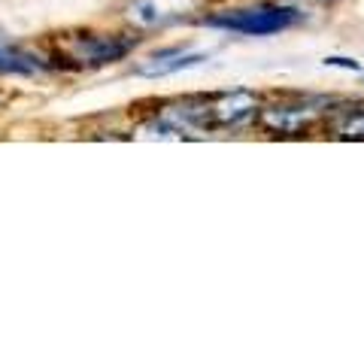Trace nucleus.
I'll use <instances>...</instances> for the list:
<instances>
[{"instance_id": "9", "label": "nucleus", "mask_w": 364, "mask_h": 364, "mask_svg": "<svg viewBox=\"0 0 364 364\" xmlns=\"http://www.w3.org/2000/svg\"><path fill=\"white\" fill-rule=\"evenodd\" d=\"M328 67H343V70H355L361 73V64L358 61H352V58H340V55H331V58H325Z\"/></svg>"}, {"instance_id": "3", "label": "nucleus", "mask_w": 364, "mask_h": 364, "mask_svg": "<svg viewBox=\"0 0 364 364\" xmlns=\"http://www.w3.org/2000/svg\"><path fill=\"white\" fill-rule=\"evenodd\" d=\"M200 61H207V52H182V49H167V52H158L152 58H146L136 64V76H170V73H179V70H188Z\"/></svg>"}, {"instance_id": "5", "label": "nucleus", "mask_w": 364, "mask_h": 364, "mask_svg": "<svg viewBox=\"0 0 364 364\" xmlns=\"http://www.w3.org/2000/svg\"><path fill=\"white\" fill-rule=\"evenodd\" d=\"M316 116V109H301V107H273V109H264V124L270 131H279V134H294L301 131L306 122Z\"/></svg>"}, {"instance_id": "8", "label": "nucleus", "mask_w": 364, "mask_h": 364, "mask_svg": "<svg viewBox=\"0 0 364 364\" xmlns=\"http://www.w3.org/2000/svg\"><path fill=\"white\" fill-rule=\"evenodd\" d=\"M343 136L346 140H364V112H355V116L343 124Z\"/></svg>"}, {"instance_id": "1", "label": "nucleus", "mask_w": 364, "mask_h": 364, "mask_svg": "<svg viewBox=\"0 0 364 364\" xmlns=\"http://www.w3.org/2000/svg\"><path fill=\"white\" fill-rule=\"evenodd\" d=\"M298 18L294 9H282V6H258V9H237V13H222L210 18L213 28H228L246 37H264V33H277L282 28H289Z\"/></svg>"}, {"instance_id": "7", "label": "nucleus", "mask_w": 364, "mask_h": 364, "mask_svg": "<svg viewBox=\"0 0 364 364\" xmlns=\"http://www.w3.org/2000/svg\"><path fill=\"white\" fill-rule=\"evenodd\" d=\"M37 61L28 58V55H18L6 46H0V73H18V76H28V73H37Z\"/></svg>"}, {"instance_id": "4", "label": "nucleus", "mask_w": 364, "mask_h": 364, "mask_svg": "<svg viewBox=\"0 0 364 364\" xmlns=\"http://www.w3.org/2000/svg\"><path fill=\"white\" fill-rule=\"evenodd\" d=\"M131 49L128 40H116V37H95V40H82L76 46V55L91 64H107V61H119L124 58Z\"/></svg>"}, {"instance_id": "6", "label": "nucleus", "mask_w": 364, "mask_h": 364, "mask_svg": "<svg viewBox=\"0 0 364 364\" xmlns=\"http://www.w3.org/2000/svg\"><path fill=\"white\" fill-rule=\"evenodd\" d=\"M215 112V119L219 122H240L246 116H252L255 112V97L252 95H246V91H234V95H228L225 100H219V104L213 107Z\"/></svg>"}, {"instance_id": "2", "label": "nucleus", "mask_w": 364, "mask_h": 364, "mask_svg": "<svg viewBox=\"0 0 364 364\" xmlns=\"http://www.w3.org/2000/svg\"><path fill=\"white\" fill-rule=\"evenodd\" d=\"M191 9H195V0H134L124 16L136 28H164L186 18Z\"/></svg>"}]
</instances>
